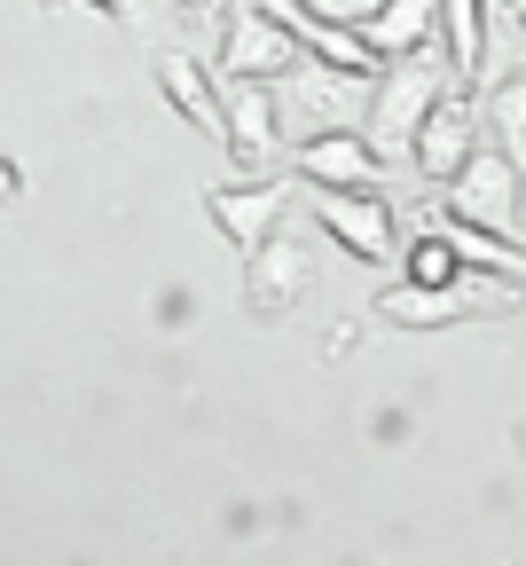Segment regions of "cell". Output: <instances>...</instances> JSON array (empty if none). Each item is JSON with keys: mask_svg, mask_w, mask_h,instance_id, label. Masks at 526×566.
Segmentation results:
<instances>
[{"mask_svg": "<svg viewBox=\"0 0 526 566\" xmlns=\"http://www.w3.org/2000/svg\"><path fill=\"white\" fill-rule=\"evenodd\" d=\"M440 87H448V63H440L432 48H417V55H393V63L378 71V87H369L361 134L378 142V150H401V142L417 134V118L440 103Z\"/></svg>", "mask_w": 526, "mask_h": 566, "instance_id": "cell-1", "label": "cell"}, {"mask_svg": "<svg viewBox=\"0 0 526 566\" xmlns=\"http://www.w3.org/2000/svg\"><path fill=\"white\" fill-rule=\"evenodd\" d=\"M315 229L361 268L401 260V212H393L386 189H315Z\"/></svg>", "mask_w": 526, "mask_h": 566, "instance_id": "cell-2", "label": "cell"}, {"mask_svg": "<svg viewBox=\"0 0 526 566\" xmlns=\"http://www.w3.org/2000/svg\"><path fill=\"white\" fill-rule=\"evenodd\" d=\"M401 150H409V166H417L432 189H448V181H456V166L480 150V87L448 80V87H440V103L417 118V134L401 142Z\"/></svg>", "mask_w": 526, "mask_h": 566, "instance_id": "cell-3", "label": "cell"}, {"mask_svg": "<svg viewBox=\"0 0 526 566\" xmlns=\"http://www.w3.org/2000/svg\"><path fill=\"white\" fill-rule=\"evenodd\" d=\"M220 142H229L236 174H275V166H283L291 118H283L275 80H236L229 95H220Z\"/></svg>", "mask_w": 526, "mask_h": 566, "instance_id": "cell-4", "label": "cell"}, {"mask_svg": "<svg viewBox=\"0 0 526 566\" xmlns=\"http://www.w3.org/2000/svg\"><path fill=\"white\" fill-rule=\"evenodd\" d=\"M369 87L378 80H361V71H338V63H315V55H298L283 80H275V95H283V118L298 111L315 134L323 126H361V111H369Z\"/></svg>", "mask_w": 526, "mask_h": 566, "instance_id": "cell-5", "label": "cell"}, {"mask_svg": "<svg viewBox=\"0 0 526 566\" xmlns=\"http://www.w3.org/2000/svg\"><path fill=\"white\" fill-rule=\"evenodd\" d=\"M291 174L307 189H386V150L361 126H323L291 150Z\"/></svg>", "mask_w": 526, "mask_h": 566, "instance_id": "cell-6", "label": "cell"}, {"mask_svg": "<svg viewBox=\"0 0 526 566\" xmlns=\"http://www.w3.org/2000/svg\"><path fill=\"white\" fill-rule=\"evenodd\" d=\"M307 55L260 0H236V9H220V71L229 80H283V71Z\"/></svg>", "mask_w": 526, "mask_h": 566, "instance_id": "cell-7", "label": "cell"}, {"mask_svg": "<svg viewBox=\"0 0 526 566\" xmlns=\"http://www.w3.org/2000/svg\"><path fill=\"white\" fill-rule=\"evenodd\" d=\"M307 292H315V252H307V244H291L283 229H275L267 244L244 252V307H252V315L283 323V315L307 307Z\"/></svg>", "mask_w": 526, "mask_h": 566, "instance_id": "cell-8", "label": "cell"}, {"mask_svg": "<svg viewBox=\"0 0 526 566\" xmlns=\"http://www.w3.org/2000/svg\"><path fill=\"white\" fill-rule=\"evenodd\" d=\"M204 212H212V229L229 237L236 252H252V244H267L283 229L291 189H283V174H236V181H212L204 189Z\"/></svg>", "mask_w": 526, "mask_h": 566, "instance_id": "cell-9", "label": "cell"}, {"mask_svg": "<svg viewBox=\"0 0 526 566\" xmlns=\"http://www.w3.org/2000/svg\"><path fill=\"white\" fill-rule=\"evenodd\" d=\"M440 205L456 212V221H480V229H503L511 237V221H518V166L503 150H472L456 166V181L440 189Z\"/></svg>", "mask_w": 526, "mask_h": 566, "instance_id": "cell-10", "label": "cell"}, {"mask_svg": "<svg viewBox=\"0 0 526 566\" xmlns=\"http://www.w3.org/2000/svg\"><path fill=\"white\" fill-rule=\"evenodd\" d=\"M432 40L448 48L440 63L456 71L464 87H480V71H487V17H480V0H432Z\"/></svg>", "mask_w": 526, "mask_h": 566, "instance_id": "cell-11", "label": "cell"}, {"mask_svg": "<svg viewBox=\"0 0 526 566\" xmlns=\"http://www.w3.org/2000/svg\"><path fill=\"white\" fill-rule=\"evenodd\" d=\"M440 237H448V252H456V268H487V275H511V283H526V260H518V244L503 237V229H480V221H456V212L440 205V221H432Z\"/></svg>", "mask_w": 526, "mask_h": 566, "instance_id": "cell-12", "label": "cell"}, {"mask_svg": "<svg viewBox=\"0 0 526 566\" xmlns=\"http://www.w3.org/2000/svg\"><path fill=\"white\" fill-rule=\"evenodd\" d=\"M158 87H166V103H173L197 134H212V142H220V87H212V71H204L197 55H181V48H173V55L158 63Z\"/></svg>", "mask_w": 526, "mask_h": 566, "instance_id": "cell-13", "label": "cell"}, {"mask_svg": "<svg viewBox=\"0 0 526 566\" xmlns=\"http://www.w3.org/2000/svg\"><path fill=\"white\" fill-rule=\"evenodd\" d=\"M361 40L378 48L386 63H393V55H417V48H432V0H378V17L361 24Z\"/></svg>", "mask_w": 526, "mask_h": 566, "instance_id": "cell-14", "label": "cell"}, {"mask_svg": "<svg viewBox=\"0 0 526 566\" xmlns=\"http://www.w3.org/2000/svg\"><path fill=\"white\" fill-rule=\"evenodd\" d=\"M480 126H495V150H503L511 166H526V80H518V71H503V80L487 87Z\"/></svg>", "mask_w": 526, "mask_h": 566, "instance_id": "cell-15", "label": "cell"}, {"mask_svg": "<svg viewBox=\"0 0 526 566\" xmlns=\"http://www.w3.org/2000/svg\"><path fill=\"white\" fill-rule=\"evenodd\" d=\"M401 283H417V292H440V283H456V252H448V237H440V229H424V237L409 244Z\"/></svg>", "mask_w": 526, "mask_h": 566, "instance_id": "cell-16", "label": "cell"}, {"mask_svg": "<svg viewBox=\"0 0 526 566\" xmlns=\"http://www.w3.org/2000/svg\"><path fill=\"white\" fill-rule=\"evenodd\" d=\"M315 24H346V32H361L369 17H378V0H298Z\"/></svg>", "mask_w": 526, "mask_h": 566, "instance_id": "cell-17", "label": "cell"}, {"mask_svg": "<svg viewBox=\"0 0 526 566\" xmlns=\"http://www.w3.org/2000/svg\"><path fill=\"white\" fill-rule=\"evenodd\" d=\"M480 17L503 24V32H518V24H526V0H480Z\"/></svg>", "mask_w": 526, "mask_h": 566, "instance_id": "cell-18", "label": "cell"}, {"mask_svg": "<svg viewBox=\"0 0 526 566\" xmlns=\"http://www.w3.org/2000/svg\"><path fill=\"white\" fill-rule=\"evenodd\" d=\"M17 197H24V166L0 150V205H17Z\"/></svg>", "mask_w": 526, "mask_h": 566, "instance_id": "cell-19", "label": "cell"}, {"mask_svg": "<svg viewBox=\"0 0 526 566\" xmlns=\"http://www.w3.org/2000/svg\"><path fill=\"white\" fill-rule=\"evenodd\" d=\"M220 9H236V0H181V17H220Z\"/></svg>", "mask_w": 526, "mask_h": 566, "instance_id": "cell-20", "label": "cell"}, {"mask_svg": "<svg viewBox=\"0 0 526 566\" xmlns=\"http://www.w3.org/2000/svg\"><path fill=\"white\" fill-rule=\"evenodd\" d=\"M87 9H103V17H118V24H126V9H134V0H87Z\"/></svg>", "mask_w": 526, "mask_h": 566, "instance_id": "cell-21", "label": "cell"}]
</instances>
